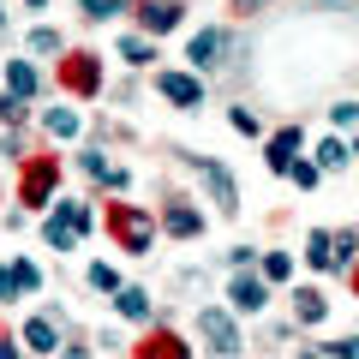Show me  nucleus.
Masks as SVG:
<instances>
[{"instance_id": "obj_13", "label": "nucleus", "mask_w": 359, "mask_h": 359, "mask_svg": "<svg viewBox=\"0 0 359 359\" xmlns=\"http://www.w3.org/2000/svg\"><path fill=\"white\" fill-rule=\"evenodd\" d=\"M0 78H6V96H18V102H30V96L42 90V78H36V66H30V60H6V72H0Z\"/></svg>"}, {"instance_id": "obj_10", "label": "nucleus", "mask_w": 359, "mask_h": 359, "mask_svg": "<svg viewBox=\"0 0 359 359\" xmlns=\"http://www.w3.org/2000/svg\"><path fill=\"white\" fill-rule=\"evenodd\" d=\"M156 90H162L174 108H204V78H192V72H156Z\"/></svg>"}, {"instance_id": "obj_1", "label": "nucleus", "mask_w": 359, "mask_h": 359, "mask_svg": "<svg viewBox=\"0 0 359 359\" xmlns=\"http://www.w3.org/2000/svg\"><path fill=\"white\" fill-rule=\"evenodd\" d=\"M108 228L120 233V245H126L132 257H144L156 245V216L144 204H108Z\"/></svg>"}, {"instance_id": "obj_30", "label": "nucleus", "mask_w": 359, "mask_h": 359, "mask_svg": "<svg viewBox=\"0 0 359 359\" xmlns=\"http://www.w3.org/2000/svg\"><path fill=\"white\" fill-rule=\"evenodd\" d=\"M0 120H6V126H25V120H30V102H18V96L0 90Z\"/></svg>"}, {"instance_id": "obj_19", "label": "nucleus", "mask_w": 359, "mask_h": 359, "mask_svg": "<svg viewBox=\"0 0 359 359\" xmlns=\"http://www.w3.org/2000/svg\"><path fill=\"white\" fill-rule=\"evenodd\" d=\"M42 126H48V138H78V132H84V120H78V108H48V114H42Z\"/></svg>"}, {"instance_id": "obj_17", "label": "nucleus", "mask_w": 359, "mask_h": 359, "mask_svg": "<svg viewBox=\"0 0 359 359\" xmlns=\"http://www.w3.org/2000/svg\"><path fill=\"white\" fill-rule=\"evenodd\" d=\"M54 210L66 216V228H72L78 240H84V233L96 228V210H90V204H78V198H54Z\"/></svg>"}, {"instance_id": "obj_2", "label": "nucleus", "mask_w": 359, "mask_h": 359, "mask_svg": "<svg viewBox=\"0 0 359 359\" xmlns=\"http://www.w3.org/2000/svg\"><path fill=\"white\" fill-rule=\"evenodd\" d=\"M198 335L210 341V353L216 359H233V353H245V335H240V323H233V311H222V306H198Z\"/></svg>"}, {"instance_id": "obj_31", "label": "nucleus", "mask_w": 359, "mask_h": 359, "mask_svg": "<svg viewBox=\"0 0 359 359\" xmlns=\"http://www.w3.org/2000/svg\"><path fill=\"white\" fill-rule=\"evenodd\" d=\"M228 126H233V132H245V138H257V132H264V120H257L252 108H228Z\"/></svg>"}, {"instance_id": "obj_6", "label": "nucleus", "mask_w": 359, "mask_h": 359, "mask_svg": "<svg viewBox=\"0 0 359 359\" xmlns=\"http://www.w3.org/2000/svg\"><path fill=\"white\" fill-rule=\"evenodd\" d=\"M60 84L72 90V96H96V90H102V60H96L90 48L66 54V60H60Z\"/></svg>"}, {"instance_id": "obj_7", "label": "nucleus", "mask_w": 359, "mask_h": 359, "mask_svg": "<svg viewBox=\"0 0 359 359\" xmlns=\"http://www.w3.org/2000/svg\"><path fill=\"white\" fill-rule=\"evenodd\" d=\"M180 18H186V6L180 0H138V36H168V30H180Z\"/></svg>"}, {"instance_id": "obj_40", "label": "nucleus", "mask_w": 359, "mask_h": 359, "mask_svg": "<svg viewBox=\"0 0 359 359\" xmlns=\"http://www.w3.org/2000/svg\"><path fill=\"white\" fill-rule=\"evenodd\" d=\"M299 359H323V353H299Z\"/></svg>"}, {"instance_id": "obj_24", "label": "nucleus", "mask_w": 359, "mask_h": 359, "mask_svg": "<svg viewBox=\"0 0 359 359\" xmlns=\"http://www.w3.org/2000/svg\"><path fill=\"white\" fill-rule=\"evenodd\" d=\"M13 287H18V294H36V287H42V269L30 264V257H13Z\"/></svg>"}, {"instance_id": "obj_23", "label": "nucleus", "mask_w": 359, "mask_h": 359, "mask_svg": "<svg viewBox=\"0 0 359 359\" xmlns=\"http://www.w3.org/2000/svg\"><path fill=\"white\" fill-rule=\"evenodd\" d=\"M78 13H84L90 25H108V18L126 13V0H78Z\"/></svg>"}, {"instance_id": "obj_34", "label": "nucleus", "mask_w": 359, "mask_h": 359, "mask_svg": "<svg viewBox=\"0 0 359 359\" xmlns=\"http://www.w3.org/2000/svg\"><path fill=\"white\" fill-rule=\"evenodd\" d=\"M330 120H335V132H359V102H335Z\"/></svg>"}, {"instance_id": "obj_5", "label": "nucleus", "mask_w": 359, "mask_h": 359, "mask_svg": "<svg viewBox=\"0 0 359 359\" xmlns=\"http://www.w3.org/2000/svg\"><path fill=\"white\" fill-rule=\"evenodd\" d=\"M264 306H269V282H264V276H252V269H233V282H228V311H233V318H257Z\"/></svg>"}, {"instance_id": "obj_20", "label": "nucleus", "mask_w": 359, "mask_h": 359, "mask_svg": "<svg viewBox=\"0 0 359 359\" xmlns=\"http://www.w3.org/2000/svg\"><path fill=\"white\" fill-rule=\"evenodd\" d=\"M306 264L311 269H335V252H330V233H323V228L306 233Z\"/></svg>"}, {"instance_id": "obj_12", "label": "nucleus", "mask_w": 359, "mask_h": 359, "mask_svg": "<svg viewBox=\"0 0 359 359\" xmlns=\"http://www.w3.org/2000/svg\"><path fill=\"white\" fill-rule=\"evenodd\" d=\"M18 341H25L30 353H60V323H54L48 311H42V318H30L25 330H18Z\"/></svg>"}, {"instance_id": "obj_25", "label": "nucleus", "mask_w": 359, "mask_h": 359, "mask_svg": "<svg viewBox=\"0 0 359 359\" xmlns=\"http://www.w3.org/2000/svg\"><path fill=\"white\" fill-rule=\"evenodd\" d=\"M318 168H323V174L347 168V144H341V138H323V144H318Z\"/></svg>"}, {"instance_id": "obj_29", "label": "nucleus", "mask_w": 359, "mask_h": 359, "mask_svg": "<svg viewBox=\"0 0 359 359\" xmlns=\"http://www.w3.org/2000/svg\"><path fill=\"white\" fill-rule=\"evenodd\" d=\"M30 48H36V54H60L66 42H60V30H54V25H36V30H30Z\"/></svg>"}, {"instance_id": "obj_26", "label": "nucleus", "mask_w": 359, "mask_h": 359, "mask_svg": "<svg viewBox=\"0 0 359 359\" xmlns=\"http://www.w3.org/2000/svg\"><path fill=\"white\" fill-rule=\"evenodd\" d=\"M90 287H96V294H120L126 282H120V269H114V264H90Z\"/></svg>"}, {"instance_id": "obj_21", "label": "nucleus", "mask_w": 359, "mask_h": 359, "mask_svg": "<svg viewBox=\"0 0 359 359\" xmlns=\"http://www.w3.org/2000/svg\"><path fill=\"white\" fill-rule=\"evenodd\" d=\"M42 240H48V245H54V252H72V245H78V233H72V228H66V216H60V210H54V216H48V222H42Z\"/></svg>"}, {"instance_id": "obj_15", "label": "nucleus", "mask_w": 359, "mask_h": 359, "mask_svg": "<svg viewBox=\"0 0 359 359\" xmlns=\"http://www.w3.org/2000/svg\"><path fill=\"white\" fill-rule=\"evenodd\" d=\"M138 359H192V353H186V341H180V335H144V341H138Z\"/></svg>"}, {"instance_id": "obj_37", "label": "nucleus", "mask_w": 359, "mask_h": 359, "mask_svg": "<svg viewBox=\"0 0 359 359\" xmlns=\"http://www.w3.org/2000/svg\"><path fill=\"white\" fill-rule=\"evenodd\" d=\"M269 0H233V13H264Z\"/></svg>"}, {"instance_id": "obj_41", "label": "nucleus", "mask_w": 359, "mask_h": 359, "mask_svg": "<svg viewBox=\"0 0 359 359\" xmlns=\"http://www.w3.org/2000/svg\"><path fill=\"white\" fill-rule=\"evenodd\" d=\"M353 156H359V138H353Z\"/></svg>"}, {"instance_id": "obj_18", "label": "nucleus", "mask_w": 359, "mask_h": 359, "mask_svg": "<svg viewBox=\"0 0 359 359\" xmlns=\"http://www.w3.org/2000/svg\"><path fill=\"white\" fill-rule=\"evenodd\" d=\"M330 252H335V269L347 276V269L359 264V233H353V228H335V233H330Z\"/></svg>"}, {"instance_id": "obj_39", "label": "nucleus", "mask_w": 359, "mask_h": 359, "mask_svg": "<svg viewBox=\"0 0 359 359\" xmlns=\"http://www.w3.org/2000/svg\"><path fill=\"white\" fill-rule=\"evenodd\" d=\"M0 359H18V347H13V335H0Z\"/></svg>"}, {"instance_id": "obj_14", "label": "nucleus", "mask_w": 359, "mask_h": 359, "mask_svg": "<svg viewBox=\"0 0 359 359\" xmlns=\"http://www.w3.org/2000/svg\"><path fill=\"white\" fill-rule=\"evenodd\" d=\"M323 318H330V299H323L318 287H299V294H294V323L311 330V323H323Z\"/></svg>"}, {"instance_id": "obj_35", "label": "nucleus", "mask_w": 359, "mask_h": 359, "mask_svg": "<svg viewBox=\"0 0 359 359\" xmlns=\"http://www.w3.org/2000/svg\"><path fill=\"white\" fill-rule=\"evenodd\" d=\"M252 257H257L252 245H233V252H228V264H233V269H252Z\"/></svg>"}, {"instance_id": "obj_11", "label": "nucleus", "mask_w": 359, "mask_h": 359, "mask_svg": "<svg viewBox=\"0 0 359 359\" xmlns=\"http://www.w3.org/2000/svg\"><path fill=\"white\" fill-rule=\"evenodd\" d=\"M299 150H306V126H282L276 138H269V150H264L269 174H287V168L299 162Z\"/></svg>"}, {"instance_id": "obj_28", "label": "nucleus", "mask_w": 359, "mask_h": 359, "mask_svg": "<svg viewBox=\"0 0 359 359\" xmlns=\"http://www.w3.org/2000/svg\"><path fill=\"white\" fill-rule=\"evenodd\" d=\"M78 168H84L90 180H102V186H108V168H114V162H108L102 150H78Z\"/></svg>"}, {"instance_id": "obj_4", "label": "nucleus", "mask_w": 359, "mask_h": 359, "mask_svg": "<svg viewBox=\"0 0 359 359\" xmlns=\"http://www.w3.org/2000/svg\"><path fill=\"white\" fill-rule=\"evenodd\" d=\"M54 186H60V156H36L25 168V180H18V198L42 210V204H54Z\"/></svg>"}, {"instance_id": "obj_16", "label": "nucleus", "mask_w": 359, "mask_h": 359, "mask_svg": "<svg viewBox=\"0 0 359 359\" xmlns=\"http://www.w3.org/2000/svg\"><path fill=\"white\" fill-rule=\"evenodd\" d=\"M114 311H120V318H132V323H150V294H144V287H120V294H114Z\"/></svg>"}, {"instance_id": "obj_8", "label": "nucleus", "mask_w": 359, "mask_h": 359, "mask_svg": "<svg viewBox=\"0 0 359 359\" xmlns=\"http://www.w3.org/2000/svg\"><path fill=\"white\" fill-rule=\"evenodd\" d=\"M162 233H174V240H198V233H204V210H198L192 198H168V204H162Z\"/></svg>"}, {"instance_id": "obj_42", "label": "nucleus", "mask_w": 359, "mask_h": 359, "mask_svg": "<svg viewBox=\"0 0 359 359\" xmlns=\"http://www.w3.org/2000/svg\"><path fill=\"white\" fill-rule=\"evenodd\" d=\"M0 25H6V13H0Z\"/></svg>"}, {"instance_id": "obj_32", "label": "nucleus", "mask_w": 359, "mask_h": 359, "mask_svg": "<svg viewBox=\"0 0 359 359\" xmlns=\"http://www.w3.org/2000/svg\"><path fill=\"white\" fill-rule=\"evenodd\" d=\"M287 180H294L299 192H311V186L323 180V168H318V162H294V168H287Z\"/></svg>"}, {"instance_id": "obj_38", "label": "nucleus", "mask_w": 359, "mask_h": 359, "mask_svg": "<svg viewBox=\"0 0 359 359\" xmlns=\"http://www.w3.org/2000/svg\"><path fill=\"white\" fill-rule=\"evenodd\" d=\"M60 359H90V347H66L60 341Z\"/></svg>"}, {"instance_id": "obj_9", "label": "nucleus", "mask_w": 359, "mask_h": 359, "mask_svg": "<svg viewBox=\"0 0 359 359\" xmlns=\"http://www.w3.org/2000/svg\"><path fill=\"white\" fill-rule=\"evenodd\" d=\"M222 54H228V30H222V25H204L192 42H186V60H192L198 72H216Z\"/></svg>"}, {"instance_id": "obj_3", "label": "nucleus", "mask_w": 359, "mask_h": 359, "mask_svg": "<svg viewBox=\"0 0 359 359\" xmlns=\"http://www.w3.org/2000/svg\"><path fill=\"white\" fill-rule=\"evenodd\" d=\"M186 162H192V174L210 186V198H216V210H222V216H240V186H233V174H228V168H222L216 156H186Z\"/></svg>"}, {"instance_id": "obj_33", "label": "nucleus", "mask_w": 359, "mask_h": 359, "mask_svg": "<svg viewBox=\"0 0 359 359\" xmlns=\"http://www.w3.org/2000/svg\"><path fill=\"white\" fill-rule=\"evenodd\" d=\"M323 359H359V335H341V341H323Z\"/></svg>"}, {"instance_id": "obj_36", "label": "nucleus", "mask_w": 359, "mask_h": 359, "mask_svg": "<svg viewBox=\"0 0 359 359\" xmlns=\"http://www.w3.org/2000/svg\"><path fill=\"white\" fill-rule=\"evenodd\" d=\"M13 294H18V287H13V264H0V306H6Z\"/></svg>"}, {"instance_id": "obj_27", "label": "nucleus", "mask_w": 359, "mask_h": 359, "mask_svg": "<svg viewBox=\"0 0 359 359\" xmlns=\"http://www.w3.org/2000/svg\"><path fill=\"white\" fill-rule=\"evenodd\" d=\"M294 276V257L287 252H264V282H287Z\"/></svg>"}, {"instance_id": "obj_22", "label": "nucleus", "mask_w": 359, "mask_h": 359, "mask_svg": "<svg viewBox=\"0 0 359 359\" xmlns=\"http://www.w3.org/2000/svg\"><path fill=\"white\" fill-rule=\"evenodd\" d=\"M120 60H126V66H150L156 60V42L150 36H120Z\"/></svg>"}]
</instances>
